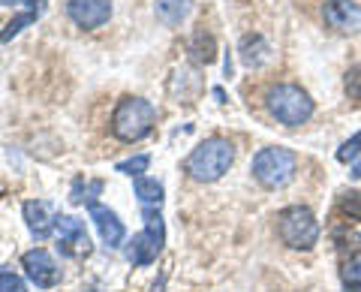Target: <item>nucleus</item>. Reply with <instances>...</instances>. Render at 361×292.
<instances>
[{"instance_id": "23", "label": "nucleus", "mask_w": 361, "mask_h": 292, "mask_svg": "<svg viewBox=\"0 0 361 292\" xmlns=\"http://www.w3.org/2000/svg\"><path fill=\"white\" fill-rule=\"evenodd\" d=\"M341 277H343V284H346V286H349V284H361V250H355V253L343 262Z\"/></svg>"}, {"instance_id": "15", "label": "nucleus", "mask_w": 361, "mask_h": 292, "mask_svg": "<svg viewBox=\"0 0 361 292\" xmlns=\"http://www.w3.org/2000/svg\"><path fill=\"white\" fill-rule=\"evenodd\" d=\"M133 190H135V199H139L145 208H160L163 205V184L157 181V178L139 175L133 181Z\"/></svg>"}, {"instance_id": "27", "label": "nucleus", "mask_w": 361, "mask_h": 292, "mask_svg": "<svg viewBox=\"0 0 361 292\" xmlns=\"http://www.w3.org/2000/svg\"><path fill=\"white\" fill-rule=\"evenodd\" d=\"M346 292H361V284H349V286H346Z\"/></svg>"}, {"instance_id": "25", "label": "nucleus", "mask_w": 361, "mask_h": 292, "mask_svg": "<svg viewBox=\"0 0 361 292\" xmlns=\"http://www.w3.org/2000/svg\"><path fill=\"white\" fill-rule=\"evenodd\" d=\"M37 4H42V0H0V6H30V9H37Z\"/></svg>"}, {"instance_id": "11", "label": "nucleus", "mask_w": 361, "mask_h": 292, "mask_svg": "<svg viewBox=\"0 0 361 292\" xmlns=\"http://www.w3.org/2000/svg\"><path fill=\"white\" fill-rule=\"evenodd\" d=\"M54 232H58V241L63 247L66 256H78V253H87L90 250V241H87V229L85 223L73 217V214H61L58 217V226H54Z\"/></svg>"}, {"instance_id": "16", "label": "nucleus", "mask_w": 361, "mask_h": 292, "mask_svg": "<svg viewBox=\"0 0 361 292\" xmlns=\"http://www.w3.org/2000/svg\"><path fill=\"white\" fill-rule=\"evenodd\" d=\"M190 54H193L196 63H214V58H217V42H214V37L208 30H196L193 39H190Z\"/></svg>"}, {"instance_id": "19", "label": "nucleus", "mask_w": 361, "mask_h": 292, "mask_svg": "<svg viewBox=\"0 0 361 292\" xmlns=\"http://www.w3.org/2000/svg\"><path fill=\"white\" fill-rule=\"evenodd\" d=\"M148 166H151V157L148 154H139V157H130V160H121L115 166V172L130 175V178H139L142 172H148Z\"/></svg>"}, {"instance_id": "7", "label": "nucleus", "mask_w": 361, "mask_h": 292, "mask_svg": "<svg viewBox=\"0 0 361 292\" xmlns=\"http://www.w3.org/2000/svg\"><path fill=\"white\" fill-rule=\"evenodd\" d=\"M21 268H25L27 280L37 289H51L61 284V265L54 262V256L45 247H33L21 256Z\"/></svg>"}, {"instance_id": "26", "label": "nucleus", "mask_w": 361, "mask_h": 292, "mask_svg": "<svg viewBox=\"0 0 361 292\" xmlns=\"http://www.w3.org/2000/svg\"><path fill=\"white\" fill-rule=\"evenodd\" d=\"M349 175L358 178V181H361V160H355V166H353V172H349Z\"/></svg>"}, {"instance_id": "18", "label": "nucleus", "mask_w": 361, "mask_h": 292, "mask_svg": "<svg viewBox=\"0 0 361 292\" xmlns=\"http://www.w3.org/2000/svg\"><path fill=\"white\" fill-rule=\"evenodd\" d=\"M103 190V181H82V178H75V184H73V196L70 202L73 205H94V196Z\"/></svg>"}, {"instance_id": "5", "label": "nucleus", "mask_w": 361, "mask_h": 292, "mask_svg": "<svg viewBox=\"0 0 361 292\" xmlns=\"http://www.w3.org/2000/svg\"><path fill=\"white\" fill-rule=\"evenodd\" d=\"M277 235L292 250H313L319 241V220L307 205H289L277 214Z\"/></svg>"}, {"instance_id": "10", "label": "nucleus", "mask_w": 361, "mask_h": 292, "mask_svg": "<svg viewBox=\"0 0 361 292\" xmlns=\"http://www.w3.org/2000/svg\"><path fill=\"white\" fill-rule=\"evenodd\" d=\"M25 223H27V229L33 238H49V235L54 232V226H58V217L61 214H54V208H51V202H45V199H27L25 202Z\"/></svg>"}, {"instance_id": "21", "label": "nucleus", "mask_w": 361, "mask_h": 292, "mask_svg": "<svg viewBox=\"0 0 361 292\" xmlns=\"http://www.w3.org/2000/svg\"><path fill=\"white\" fill-rule=\"evenodd\" d=\"M341 211H343V214L353 220V223L361 220V193H358V190H349V193L341 196Z\"/></svg>"}, {"instance_id": "22", "label": "nucleus", "mask_w": 361, "mask_h": 292, "mask_svg": "<svg viewBox=\"0 0 361 292\" xmlns=\"http://www.w3.org/2000/svg\"><path fill=\"white\" fill-rule=\"evenodd\" d=\"M361 157V130L355 133V136H349L341 148H337V160L341 163H353V160H358Z\"/></svg>"}, {"instance_id": "9", "label": "nucleus", "mask_w": 361, "mask_h": 292, "mask_svg": "<svg viewBox=\"0 0 361 292\" xmlns=\"http://www.w3.org/2000/svg\"><path fill=\"white\" fill-rule=\"evenodd\" d=\"M322 16H325V25L341 33L361 30V6L353 4V0H325Z\"/></svg>"}, {"instance_id": "12", "label": "nucleus", "mask_w": 361, "mask_h": 292, "mask_svg": "<svg viewBox=\"0 0 361 292\" xmlns=\"http://www.w3.org/2000/svg\"><path fill=\"white\" fill-rule=\"evenodd\" d=\"M87 211H90V220H94V226H97V232H99V238H103V244L106 247H121L123 244V238H127V229H123V223L118 220V214L111 208H106V205H87Z\"/></svg>"}, {"instance_id": "17", "label": "nucleus", "mask_w": 361, "mask_h": 292, "mask_svg": "<svg viewBox=\"0 0 361 292\" xmlns=\"http://www.w3.org/2000/svg\"><path fill=\"white\" fill-rule=\"evenodd\" d=\"M39 13H42L39 6H37V9H27V13H18V16H16L13 21H9V25H6L4 30H0V42H9L13 37H18V33L25 30L27 25H33V21L39 18Z\"/></svg>"}, {"instance_id": "4", "label": "nucleus", "mask_w": 361, "mask_h": 292, "mask_svg": "<svg viewBox=\"0 0 361 292\" xmlns=\"http://www.w3.org/2000/svg\"><path fill=\"white\" fill-rule=\"evenodd\" d=\"M250 172H253L259 187L280 190V187L292 184V178H295V172H298V157L292 154L289 148H280V145H274V148H262V151L253 157Z\"/></svg>"}, {"instance_id": "2", "label": "nucleus", "mask_w": 361, "mask_h": 292, "mask_svg": "<svg viewBox=\"0 0 361 292\" xmlns=\"http://www.w3.org/2000/svg\"><path fill=\"white\" fill-rule=\"evenodd\" d=\"M157 106L145 97H123L111 111V133L121 142H139L154 130Z\"/></svg>"}, {"instance_id": "1", "label": "nucleus", "mask_w": 361, "mask_h": 292, "mask_svg": "<svg viewBox=\"0 0 361 292\" xmlns=\"http://www.w3.org/2000/svg\"><path fill=\"white\" fill-rule=\"evenodd\" d=\"M232 163H235V145L223 136H211L190 151V157L184 160V172L199 184H214L232 169Z\"/></svg>"}, {"instance_id": "20", "label": "nucleus", "mask_w": 361, "mask_h": 292, "mask_svg": "<svg viewBox=\"0 0 361 292\" xmlns=\"http://www.w3.org/2000/svg\"><path fill=\"white\" fill-rule=\"evenodd\" d=\"M343 91L353 103H361V63L349 66L346 70V78H343Z\"/></svg>"}, {"instance_id": "13", "label": "nucleus", "mask_w": 361, "mask_h": 292, "mask_svg": "<svg viewBox=\"0 0 361 292\" xmlns=\"http://www.w3.org/2000/svg\"><path fill=\"white\" fill-rule=\"evenodd\" d=\"M238 54H241V63L256 70V66H262L271 61V46L265 42V37H259V33H247L238 46Z\"/></svg>"}, {"instance_id": "3", "label": "nucleus", "mask_w": 361, "mask_h": 292, "mask_svg": "<svg viewBox=\"0 0 361 292\" xmlns=\"http://www.w3.org/2000/svg\"><path fill=\"white\" fill-rule=\"evenodd\" d=\"M265 106H268L271 115L283 123V127H301V123H307L313 118L310 94L298 85H289V82H280L274 87H268Z\"/></svg>"}, {"instance_id": "24", "label": "nucleus", "mask_w": 361, "mask_h": 292, "mask_svg": "<svg viewBox=\"0 0 361 292\" xmlns=\"http://www.w3.org/2000/svg\"><path fill=\"white\" fill-rule=\"evenodd\" d=\"M0 292H27V289H25V280H21L18 274L0 268Z\"/></svg>"}, {"instance_id": "14", "label": "nucleus", "mask_w": 361, "mask_h": 292, "mask_svg": "<svg viewBox=\"0 0 361 292\" xmlns=\"http://www.w3.org/2000/svg\"><path fill=\"white\" fill-rule=\"evenodd\" d=\"M190 9H193V0H157L154 4V13L163 25H180L190 16Z\"/></svg>"}, {"instance_id": "6", "label": "nucleus", "mask_w": 361, "mask_h": 292, "mask_svg": "<svg viewBox=\"0 0 361 292\" xmlns=\"http://www.w3.org/2000/svg\"><path fill=\"white\" fill-rule=\"evenodd\" d=\"M145 229L139 235H133V241L127 244V260L133 265H151L157 262V256L163 253L166 244V223L160 208H142Z\"/></svg>"}, {"instance_id": "8", "label": "nucleus", "mask_w": 361, "mask_h": 292, "mask_svg": "<svg viewBox=\"0 0 361 292\" xmlns=\"http://www.w3.org/2000/svg\"><path fill=\"white\" fill-rule=\"evenodd\" d=\"M66 16L85 30L103 28L111 18V0H70L66 4Z\"/></svg>"}]
</instances>
